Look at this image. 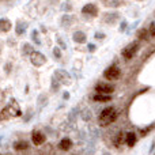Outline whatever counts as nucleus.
<instances>
[{"label":"nucleus","mask_w":155,"mask_h":155,"mask_svg":"<svg viewBox=\"0 0 155 155\" xmlns=\"http://www.w3.org/2000/svg\"><path fill=\"white\" fill-rule=\"evenodd\" d=\"M117 118V112L113 106H109V107H105L104 110L101 112L99 114V118H98V125L99 127H106V125H110L113 121Z\"/></svg>","instance_id":"nucleus-1"},{"label":"nucleus","mask_w":155,"mask_h":155,"mask_svg":"<svg viewBox=\"0 0 155 155\" xmlns=\"http://www.w3.org/2000/svg\"><path fill=\"white\" fill-rule=\"evenodd\" d=\"M4 112L7 113L8 116H11V117H19V116L22 114L21 106L18 105V102H16L15 99H11V101L8 102V105L5 106Z\"/></svg>","instance_id":"nucleus-2"},{"label":"nucleus","mask_w":155,"mask_h":155,"mask_svg":"<svg viewBox=\"0 0 155 155\" xmlns=\"http://www.w3.org/2000/svg\"><path fill=\"white\" fill-rule=\"evenodd\" d=\"M139 51V44L137 42H131L129 45H127L125 48L123 49V57L127 60H131L135 54Z\"/></svg>","instance_id":"nucleus-3"},{"label":"nucleus","mask_w":155,"mask_h":155,"mask_svg":"<svg viewBox=\"0 0 155 155\" xmlns=\"http://www.w3.org/2000/svg\"><path fill=\"white\" fill-rule=\"evenodd\" d=\"M104 76L106 78L107 80H117L118 78L121 76V70L117 67V65H110L109 68H106L104 72Z\"/></svg>","instance_id":"nucleus-4"},{"label":"nucleus","mask_w":155,"mask_h":155,"mask_svg":"<svg viewBox=\"0 0 155 155\" xmlns=\"http://www.w3.org/2000/svg\"><path fill=\"white\" fill-rule=\"evenodd\" d=\"M30 61H31V64L35 65V67H42V65L46 63V57L44 56L41 52L33 51L31 53H30Z\"/></svg>","instance_id":"nucleus-5"},{"label":"nucleus","mask_w":155,"mask_h":155,"mask_svg":"<svg viewBox=\"0 0 155 155\" xmlns=\"http://www.w3.org/2000/svg\"><path fill=\"white\" fill-rule=\"evenodd\" d=\"M53 78H54V79H56L59 83H61V84H65V86L71 84L70 74H68L67 71H64V70H57L56 72H54Z\"/></svg>","instance_id":"nucleus-6"},{"label":"nucleus","mask_w":155,"mask_h":155,"mask_svg":"<svg viewBox=\"0 0 155 155\" xmlns=\"http://www.w3.org/2000/svg\"><path fill=\"white\" fill-rule=\"evenodd\" d=\"M95 91L101 94H110L114 91V86L110 84V83H98L95 86Z\"/></svg>","instance_id":"nucleus-7"},{"label":"nucleus","mask_w":155,"mask_h":155,"mask_svg":"<svg viewBox=\"0 0 155 155\" xmlns=\"http://www.w3.org/2000/svg\"><path fill=\"white\" fill-rule=\"evenodd\" d=\"M31 140H33V143H34L35 146H41V144H44V143H45L46 136L42 134V132L34 131V132L31 134Z\"/></svg>","instance_id":"nucleus-8"},{"label":"nucleus","mask_w":155,"mask_h":155,"mask_svg":"<svg viewBox=\"0 0 155 155\" xmlns=\"http://www.w3.org/2000/svg\"><path fill=\"white\" fill-rule=\"evenodd\" d=\"M82 12L84 14V15L97 16V15H98V8H97L95 4H86L84 7L82 8Z\"/></svg>","instance_id":"nucleus-9"},{"label":"nucleus","mask_w":155,"mask_h":155,"mask_svg":"<svg viewBox=\"0 0 155 155\" xmlns=\"http://www.w3.org/2000/svg\"><path fill=\"white\" fill-rule=\"evenodd\" d=\"M137 142V136L135 135V132H128L125 135V139H124V143H125L128 147H134Z\"/></svg>","instance_id":"nucleus-10"},{"label":"nucleus","mask_w":155,"mask_h":155,"mask_svg":"<svg viewBox=\"0 0 155 155\" xmlns=\"http://www.w3.org/2000/svg\"><path fill=\"white\" fill-rule=\"evenodd\" d=\"M118 18H120V14L118 12H107L104 15V21L109 25H113L114 22H117Z\"/></svg>","instance_id":"nucleus-11"},{"label":"nucleus","mask_w":155,"mask_h":155,"mask_svg":"<svg viewBox=\"0 0 155 155\" xmlns=\"http://www.w3.org/2000/svg\"><path fill=\"white\" fill-rule=\"evenodd\" d=\"M124 139H125V135H124V132H117V135H114V137H113V144L116 146L117 148H120L121 146L124 144Z\"/></svg>","instance_id":"nucleus-12"},{"label":"nucleus","mask_w":155,"mask_h":155,"mask_svg":"<svg viewBox=\"0 0 155 155\" xmlns=\"http://www.w3.org/2000/svg\"><path fill=\"white\" fill-rule=\"evenodd\" d=\"M72 140L70 139V137H64V139H61L60 140V143H59V147L61 148L63 151H68V150H71L72 148Z\"/></svg>","instance_id":"nucleus-13"},{"label":"nucleus","mask_w":155,"mask_h":155,"mask_svg":"<svg viewBox=\"0 0 155 155\" xmlns=\"http://www.w3.org/2000/svg\"><path fill=\"white\" fill-rule=\"evenodd\" d=\"M11 27H12V25H11V22L8 21V19H5V18L0 19V31H2V33L10 31Z\"/></svg>","instance_id":"nucleus-14"},{"label":"nucleus","mask_w":155,"mask_h":155,"mask_svg":"<svg viewBox=\"0 0 155 155\" xmlns=\"http://www.w3.org/2000/svg\"><path fill=\"white\" fill-rule=\"evenodd\" d=\"M72 40L78 44H84L86 40H87V37H86V34L83 31H75L72 35Z\"/></svg>","instance_id":"nucleus-15"},{"label":"nucleus","mask_w":155,"mask_h":155,"mask_svg":"<svg viewBox=\"0 0 155 155\" xmlns=\"http://www.w3.org/2000/svg\"><path fill=\"white\" fill-rule=\"evenodd\" d=\"M14 148L16 151H23V150H27L29 148V143L26 140H18V142L14 143Z\"/></svg>","instance_id":"nucleus-16"},{"label":"nucleus","mask_w":155,"mask_h":155,"mask_svg":"<svg viewBox=\"0 0 155 155\" xmlns=\"http://www.w3.org/2000/svg\"><path fill=\"white\" fill-rule=\"evenodd\" d=\"M93 99L95 102H109L110 99H112V97H110L109 94H101V93H98V94H95V95H94Z\"/></svg>","instance_id":"nucleus-17"},{"label":"nucleus","mask_w":155,"mask_h":155,"mask_svg":"<svg viewBox=\"0 0 155 155\" xmlns=\"http://www.w3.org/2000/svg\"><path fill=\"white\" fill-rule=\"evenodd\" d=\"M79 116H80V118H82L83 121H90L91 117H93V113H91L90 109H83L82 112L79 113Z\"/></svg>","instance_id":"nucleus-18"},{"label":"nucleus","mask_w":155,"mask_h":155,"mask_svg":"<svg viewBox=\"0 0 155 155\" xmlns=\"http://www.w3.org/2000/svg\"><path fill=\"white\" fill-rule=\"evenodd\" d=\"M106 7H118V5L123 4V0H102Z\"/></svg>","instance_id":"nucleus-19"},{"label":"nucleus","mask_w":155,"mask_h":155,"mask_svg":"<svg viewBox=\"0 0 155 155\" xmlns=\"http://www.w3.org/2000/svg\"><path fill=\"white\" fill-rule=\"evenodd\" d=\"M26 27H27L26 23H22V22H19V23L16 25V27H15L16 34H18V35H22L25 31H26Z\"/></svg>","instance_id":"nucleus-20"},{"label":"nucleus","mask_w":155,"mask_h":155,"mask_svg":"<svg viewBox=\"0 0 155 155\" xmlns=\"http://www.w3.org/2000/svg\"><path fill=\"white\" fill-rule=\"evenodd\" d=\"M72 22H74V16H71V15H64L61 18V25L63 26H70V25H72Z\"/></svg>","instance_id":"nucleus-21"},{"label":"nucleus","mask_w":155,"mask_h":155,"mask_svg":"<svg viewBox=\"0 0 155 155\" xmlns=\"http://www.w3.org/2000/svg\"><path fill=\"white\" fill-rule=\"evenodd\" d=\"M137 37L139 40H148V30L147 29H142L137 33Z\"/></svg>","instance_id":"nucleus-22"},{"label":"nucleus","mask_w":155,"mask_h":155,"mask_svg":"<svg viewBox=\"0 0 155 155\" xmlns=\"http://www.w3.org/2000/svg\"><path fill=\"white\" fill-rule=\"evenodd\" d=\"M99 134H98V129L97 128H90V137H93V142H95L98 139Z\"/></svg>","instance_id":"nucleus-23"},{"label":"nucleus","mask_w":155,"mask_h":155,"mask_svg":"<svg viewBox=\"0 0 155 155\" xmlns=\"http://www.w3.org/2000/svg\"><path fill=\"white\" fill-rule=\"evenodd\" d=\"M22 51H23V54H30L33 52V46L30 45V44H25Z\"/></svg>","instance_id":"nucleus-24"},{"label":"nucleus","mask_w":155,"mask_h":155,"mask_svg":"<svg viewBox=\"0 0 155 155\" xmlns=\"http://www.w3.org/2000/svg\"><path fill=\"white\" fill-rule=\"evenodd\" d=\"M31 38H33V41H34V42H35V44H37V45H40V44H41L40 38H38V33H37V31H35V30H34V31H33V33H31Z\"/></svg>","instance_id":"nucleus-25"},{"label":"nucleus","mask_w":155,"mask_h":155,"mask_svg":"<svg viewBox=\"0 0 155 155\" xmlns=\"http://www.w3.org/2000/svg\"><path fill=\"white\" fill-rule=\"evenodd\" d=\"M148 31H150V37L154 38L155 37V23L154 22H151L150 23V29H148Z\"/></svg>","instance_id":"nucleus-26"},{"label":"nucleus","mask_w":155,"mask_h":155,"mask_svg":"<svg viewBox=\"0 0 155 155\" xmlns=\"http://www.w3.org/2000/svg\"><path fill=\"white\" fill-rule=\"evenodd\" d=\"M46 101H48V98H46V95H44V94H42V95H40V98H38V104H40L41 107L44 106V104H45Z\"/></svg>","instance_id":"nucleus-27"},{"label":"nucleus","mask_w":155,"mask_h":155,"mask_svg":"<svg viewBox=\"0 0 155 155\" xmlns=\"http://www.w3.org/2000/svg\"><path fill=\"white\" fill-rule=\"evenodd\" d=\"M94 153H95V147L93 146H88L87 150H86V155H94Z\"/></svg>","instance_id":"nucleus-28"},{"label":"nucleus","mask_w":155,"mask_h":155,"mask_svg":"<svg viewBox=\"0 0 155 155\" xmlns=\"http://www.w3.org/2000/svg\"><path fill=\"white\" fill-rule=\"evenodd\" d=\"M53 54H54V57H56V59H60V57H61V51H60L59 46H56V48L53 49Z\"/></svg>","instance_id":"nucleus-29"},{"label":"nucleus","mask_w":155,"mask_h":155,"mask_svg":"<svg viewBox=\"0 0 155 155\" xmlns=\"http://www.w3.org/2000/svg\"><path fill=\"white\" fill-rule=\"evenodd\" d=\"M95 38H98V40H104V38H105V34H104V33H97V34H95Z\"/></svg>","instance_id":"nucleus-30"},{"label":"nucleus","mask_w":155,"mask_h":155,"mask_svg":"<svg viewBox=\"0 0 155 155\" xmlns=\"http://www.w3.org/2000/svg\"><path fill=\"white\" fill-rule=\"evenodd\" d=\"M127 25H128L127 22H123V23H121V26H120V31H124V30L127 29Z\"/></svg>","instance_id":"nucleus-31"},{"label":"nucleus","mask_w":155,"mask_h":155,"mask_svg":"<svg viewBox=\"0 0 155 155\" xmlns=\"http://www.w3.org/2000/svg\"><path fill=\"white\" fill-rule=\"evenodd\" d=\"M88 51L94 52V51H95V45H94V44H88Z\"/></svg>","instance_id":"nucleus-32"},{"label":"nucleus","mask_w":155,"mask_h":155,"mask_svg":"<svg viewBox=\"0 0 155 155\" xmlns=\"http://www.w3.org/2000/svg\"><path fill=\"white\" fill-rule=\"evenodd\" d=\"M71 8H72V7H71V5L70 4H64V5H63V10H71Z\"/></svg>","instance_id":"nucleus-33"},{"label":"nucleus","mask_w":155,"mask_h":155,"mask_svg":"<svg viewBox=\"0 0 155 155\" xmlns=\"http://www.w3.org/2000/svg\"><path fill=\"white\" fill-rule=\"evenodd\" d=\"M57 42H59V44H60V45H61V48H65V44H64V42H63V41H61V40H60V38H59V40H57Z\"/></svg>","instance_id":"nucleus-34"},{"label":"nucleus","mask_w":155,"mask_h":155,"mask_svg":"<svg viewBox=\"0 0 155 155\" xmlns=\"http://www.w3.org/2000/svg\"><path fill=\"white\" fill-rule=\"evenodd\" d=\"M70 98V93H67V91H65L64 93V99H68Z\"/></svg>","instance_id":"nucleus-35"},{"label":"nucleus","mask_w":155,"mask_h":155,"mask_svg":"<svg viewBox=\"0 0 155 155\" xmlns=\"http://www.w3.org/2000/svg\"><path fill=\"white\" fill-rule=\"evenodd\" d=\"M153 151H154V143L151 144V148H150V154H153Z\"/></svg>","instance_id":"nucleus-36"},{"label":"nucleus","mask_w":155,"mask_h":155,"mask_svg":"<svg viewBox=\"0 0 155 155\" xmlns=\"http://www.w3.org/2000/svg\"><path fill=\"white\" fill-rule=\"evenodd\" d=\"M3 118H4V116H2V113H0V121H2Z\"/></svg>","instance_id":"nucleus-37"},{"label":"nucleus","mask_w":155,"mask_h":155,"mask_svg":"<svg viewBox=\"0 0 155 155\" xmlns=\"http://www.w3.org/2000/svg\"><path fill=\"white\" fill-rule=\"evenodd\" d=\"M102 155H110L109 153H104V154H102Z\"/></svg>","instance_id":"nucleus-38"},{"label":"nucleus","mask_w":155,"mask_h":155,"mask_svg":"<svg viewBox=\"0 0 155 155\" xmlns=\"http://www.w3.org/2000/svg\"><path fill=\"white\" fill-rule=\"evenodd\" d=\"M0 53H2V52H0Z\"/></svg>","instance_id":"nucleus-39"},{"label":"nucleus","mask_w":155,"mask_h":155,"mask_svg":"<svg viewBox=\"0 0 155 155\" xmlns=\"http://www.w3.org/2000/svg\"><path fill=\"white\" fill-rule=\"evenodd\" d=\"M0 155H2V154H0Z\"/></svg>","instance_id":"nucleus-40"}]
</instances>
